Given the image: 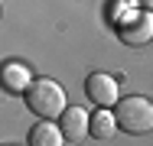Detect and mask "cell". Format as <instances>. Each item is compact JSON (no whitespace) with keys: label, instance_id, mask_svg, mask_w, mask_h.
Instances as JSON below:
<instances>
[{"label":"cell","instance_id":"5b68a950","mask_svg":"<svg viewBox=\"0 0 153 146\" xmlns=\"http://www.w3.org/2000/svg\"><path fill=\"white\" fill-rule=\"evenodd\" d=\"M59 127L65 133V143H78L91 133V114L82 111V107H65L59 117Z\"/></svg>","mask_w":153,"mask_h":146},{"label":"cell","instance_id":"6da1fadb","mask_svg":"<svg viewBox=\"0 0 153 146\" xmlns=\"http://www.w3.org/2000/svg\"><path fill=\"white\" fill-rule=\"evenodd\" d=\"M124 16L117 13L114 16V26H117V36H121L127 46H147L153 39V10L150 7H140V3H121Z\"/></svg>","mask_w":153,"mask_h":146},{"label":"cell","instance_id":"3957f363","mask_svg":"<svg viewBox=\"0 0 153 146\" xmlns=\"http://www.w3.org/2000/svg\"><path fill=\"white\" fill-rule=\"evenodd\" d=\"M114 117L124 133H150L153 130V101L140 94H127L114 104Z\"/></svg>","mask_w":153,"mask_h":146},{"label":"cell","instance_id":"8992f818","mask_svg":"<svg viewBox=\"0 0 153 146\" xmlns=\"http://www.w3.org/2000/svg\"><path fill=\"white\" fill-rule=\"evenodd\" d=\"M0 85L7 94H26V88L33 85V75L23 62H3L0 68Z\"/></svg>","mask_w":153,"mask_h":146},{"label":"cell","instance_id":"7a4b0ae2","mask_svg":"<svg viewBox=\"0 0 153 146\" xmlns=\"http://www.w3.org/2000/svg\"><path fill=\"white\" fill-rule=\"evenodd\" d=\"M23 97H26V107H30L36 117H49V120L62 117V111L68 107L62 85L52 81V78H33V85L26 88Z\"/></svg>","mask_w":153,"mask_h":146},{"label":"cell","instance_id":"277c9868","mask_svg":"<svg viewBox=\"0 0 153 146\" xmlns=\"http://www.w3.org/2000/svg\"><path fill=\"white\" fill-rule=\"evenodd\" d=\"M85 94L94 107H114L121 101V91H117V81L104 72H91L85 78Z\"/></svg>","mask_w":153,"mask_h":146},{"label":"cell","instance_id":"ba28073f","mask_svg":"<svg viewBox=\"0 0 153 146\" xmlns=\"http://www.w3.org/2000/svg\"><path fill=\"white\" fill-rule=\"evenodd\" d=\"M114 130H121V127H117L114 111L98 107V111L91 114V136H94V140H111V136H114Z\"/></svg>","mask_w":153,"mask_h":146},{"label":"cell","instance_id":"9c48e42d","mask_svg":"<svg viewBox=\"0 0 153 146\" xmlns=\"http://www.w3.org/2000/svg\"><path fill=\"white\" fill-rule=\"evenodd\" d=\"M134 3H140V7H150V10H153V0H134Z\"/></svg>","mask_w":153,"mask_h":146},{"label":"cell","instance_id":"52a82bcc","mask_svg":"<svg viewBox=\"0 0 153 146\" xmlns=\"http://www.w3.org/2000/svg\"><path fill=\"white\" fill-rule=\"evenodd\" d=\"M30 146H62L65 143V133H62L59 123H52L49 117H39V123L30 130Z\"/></svg>","mask_w":153,"mask_h":146}]
</instances>
